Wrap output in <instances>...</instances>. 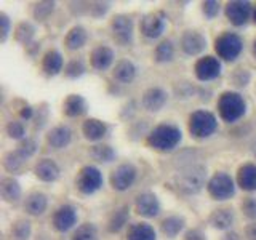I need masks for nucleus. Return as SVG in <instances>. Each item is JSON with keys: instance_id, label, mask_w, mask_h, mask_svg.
<instances>
[{"instance_id": "obj_1", "label": "nucleus", "mask_w": 256, "mask_h": 240, "mask_svg": "<svg viewBox=\"0 0 256 240\" xmlns=\"http://www.w3.org/2000/svg\"><path fill=\"white\" fill-rule=\"evenodd\" d=\"M206 166L194 164L180 168L173 178L174 189L182 196H196L206 186Z\"/></svg>"}, {"instance_id": "obj_2", "label": "nucleus", "mask_w": 256, "mask_h": 240, "mask_svg": "<svg viewBox=\"0 0 256 240\" xmlns=\"http://www.w3.org/2000/svg\"><path fill=\"white\" fill-rule=\"evenodd\" d=\"M181 141H182V133L173 124H160L154 126L146 138L148 146L160 152L174 150L180 146Z\"/></svg>"}, {"instance_id": "obj_3", "label": "nucleus", "mask_w": 256, "mask_h": 240, "mask_svg": "<svg viewBox=\"0 0 256 240\" xmlns=\"http://www.w3.org/2000/svg\"><path fill=\"white\" fill-rule=\"evenodd\" d=\"M216 108L220 117L228 124H236L246 114V101L237 92H224L220 96Z\"/></svg>"}, {"instance_id": "obj_4", "label": "nucleus", "mask_w": 256, "mask_h": 240, "mask_svg": "<svg viewBox=\"0 0 256 240\" xmlns=\"http://www.w3.org/2000/svg\"><path fill=\"white\" fill-rule=\"evenodd\" d=\"M218 130V120L210 110H196L189 116V133L196 140H206Z\"/></svg>"}, {"instance_id": "obj_5", "label": "nucleus", "mask_w": 256, "mask_h": 240, "mask_svg": "<svg viewBox=\"0 0 256 240\" xmlns=\"http://www.w3.org/2000/svg\"><path fill=\"white\" fill-rule=\"evenodd\" d=\"M214 52L224 61H236L244 52V40L236 32H224L214 40Z\"/></svg>"}, {"instance_id": "obj_6", "label": "nucleus", "mask_w": 256, "mask_h": 240, "mask_svg": "<svg viewBox=\"0 0 256 240\" xmlns=\"http://www.w3.org/2000/svg\"><path fill=\"white\" fill-rule=\"evenodd\" d=\"M102 173L100 172V168L93 165L82 166L76 176V189L84 196H93L102 188Z\"/></svg>"}, {"instance_id": "obj_7", "label": "nucleus", "mask_w": 256, "mask_h": 240, "mask_svg": "<svg viewBox=\"0 0 256 240\" xmlns=\"http://www.w3.org/2000/svg\"><path fill=\"white\" fill-rule=\"evenodd\" d=\"M206 190L214 200H228L236 194V181L226 172H216L206 182Z\"/></svg>"}, {"instance_id": "obj_8", "label": "nucleus", "mask_w": 256, "mask_h": 240, "mask_svg": "<svg viewBox=\"0 0 256 240\" xmlns=\"http://www.w3.org/2000/svg\"><path fill=\"white\" fill-rule=\"evenodd\" d=\"M110 34L120 46H130L134 38V22L128 14H116L110 20Z\"/></svg>"}, {"instance_id": "obj_9", "label": "nucleus", "mask_w": 256, "mask_h": 240, "mask_svg": "<svg viewBox=\"0 0 256 240\" xmlns=\"http://www.w3.org/2000/svg\"><path fill=\"white\" fill-rule=\"evenodd\" d=\"M136 180H138V168L130 162L120 164L118 166H116V170L110 173L109 178L112 189L118 192H125L128 189H132Z\"/></svg>"}, {"instance_id": "obj_10", "label": "nucleus", "mask_w": 256, "mask_h": 240, "mask_svg": "<svg viewBox=\"0 0 256 240\" xmlns=\"http://www.w3.org/2000/svg\"><path fill=\"white\" fill-rule=\"evenodd\" d=\"M77 221H78L77 208L70 204L60 205L52 214V226L56 232H61V234L74 229L77 226Z\"/></svg>"}, {"instance_id": "obj_11", "label": "nucleus", "mask_w": 256, "mask_h": 240, "mask_svg": "<svg viewBox=\"0 0 256 240\" xmlns=\"http://www.w3.org/2000/svg\"><path fill=\"white\" fill-rule=\"evenodd\" d=\"M166 29V14L164 12H154L142 16L140 22V32L150 40H156L162 37V34Z\"/></svg>"}, {"instance_id": "obj_12", "label": "nucleus", "mask_w": 256, "mask_h": 240, "mask_svg": "<svg viewBox=\"0 0 256 240\" xmlns=\"http://www.w3.org/2000/svg\"><path fill=\"white\" fill-rule=\"evenodd\" d=\"M134 210L140 216L146 220H152L157 218L162 212V205H160V200L157 198V196L154 192H141V194L136 196L134 198Z\"/></svg>"}, {"instance_id": "obj_13", "label": "nucleus", "mask_w": 256, "mask_h": 240, "mask_svg": "<svg viewBox=\"0 0 256 240\" xmlns=\"http://www.w3.org/2000/svg\"><path fill=\"white\" fill-rule=\"evenodd\" d=\"M253 10L250 2H244V0H234V2L226 4L224 8V13H226V18L234 24V26L240 28L245 26V24L253 18Z\"/></svg>"}, {"instance_id": "obj_14", "label": "nucleus", "mask_w": 256, "mask_h": 240, "mask_svg": "<svg viewBox=\"0 0 256 240\" xmlns=\"http://www.w3.org/2000/svg\"><path fill=\"white\" fill-rule=\"evenodd\" d=\"M196 77L200 82H212L218 78L222 72V64L216 56H202L194 66Z\"/></svg>"}, {"instance_id": "obj_15", "label": "nucleus", "mask_w": 256, "mask_h": 240, "mask_svg": "<svg viewBox=\"0 0 256 240\" xmlns=\"http://www.w3.org/2000/svg\"><path fill=\"white\" fill-rule=\"evenodd\" d=\"M180 48L188 56H198L205 52L206 38L198 30H184L180 38Z\"/></svg>"}, {"instance_id": "obj_16", "label": "nucleus", "mask_w": 256, "mask_h": 240, "mask_svg": "<svg viewBox=\"0 0 256 240\" xmlns=\"http://www.w3.org/2000/svg\"><path fill=\"white\" fill-rule=\"evenodd\" d=\"M168 102V93L162 86H150L141 96V106L148 112H160Z\"/></svg>"}, {"instance_id": "obj_17", "label": "nucleus", "mask_w": 256, "mask_h": 240, "mask_svg": "<svg viewBox=\"0 0 256 240\" xmlns=\"http://www.w3.org/2000/svg\"><path fill=\"white\" fill-rule=\"evenodd\" d=\"M114 60H116V53L108 45L94 46L90 53V66L98 72L108 70L114 64Z\"/></svg>"}, {"instance_id": "obj_18", "label": "nucleus", "mask_w": 256, "mask_h": 240, "mask_svg": "<svg viewBox=\"0 0 256 240\" xmlns=\"http://www.w3.org/2000/svg\"><path fill=\"white\" fill-rule=\"evenodd\" d=\"M34 174L44 182H54L60 180L61 168L53 158L45 157V158L37 160V164L34 166Z\"/></svg>"}, {"instance_id": "obj_19", "label": "nucleus", "mask_w": 256, "mask_h": 240, "mask_svg": "<svg viewBox=\"0 0 256 240\" xmlns=\"http://www.w3.org/2000/svg\"><path fill=\"white\" fill-rule=\"evenodd\" d=\"M109 125L100 118H86L82 124V134L84 138L92 142H100L108 136Z\"/></svg>"}, {"instance_id": "obj_20", "label": "nucleus", "mask_w": 256, "mask_h": 240, "mask_svg": "<svg viewBox=\"0 0 256 240\" xmlns=\"http://www.w3.org/2000/svg\"><path fill=\"white\" fill-rule=\"evenodd\" d=\"M72 141V130L68 125H56L46 133V144L54 150L66 149Z\"/></svg>"}, {"instance_id": "obj_21", "label": "nucleus", "mask_w": 256, "mask_h": 240, "mask_svg": "<svg viewBox=\"0 0 256 240\" xmlns=\"http://www.w3.org/2000/svg\"><path fill=\"white\" fill-rule=\"evenodd\" d=\"M138 74V68L130 60H120L116 62L114 69H112V78L118 82L120 85H130L136 78Z\"/></svg>"}, {"instance_id": "obj_22", "label": "nucleus", "mask_w": 256, "mask_h": 240, "mask_svg": "<svg viewBox=\"0 0 256 240\" xmlns=\"http://www.w3.org/2000/svg\"><path fill=\"white\" fill-rule=\"evenodd\" d=\"M22 206H24V212L30 216H42L48 208V197L44 192H38V190L29 192L26 198H24Z\"/></svg>"}, {"instance_id": "obj_23", "label": "nucleus", "mask_w": 256, "mask_h": 240, "mask_svg": "<svg viewBox=\"0 0 256 240\" xmlns=\"http://www.w3.org/2000/svg\"><path fill=\"white\" fill-rule=\"evenodd\" d=\"M237 186L246 192H256V164H244L237 170Z\"/></svg>"}, {"instance_id": "obj_24", "label": "nucleus", "mask_w": 256, "mask_h": 240, "mask_svg": "<svg viewBox=\"0 0 256 240\" xmlns=\"http://www.w3.org/2000/svg\"><path fill=\"white\" fill-rule=\"evenodd\" d=\"M88 104L84 96L80 94H69L66 100L62 101V114L70 118H77L86 114Z\"/></svg>"}, {"instance_id": "obj_25", "label": "nucleus", "mask_w": 256, "mask_h": 240, "mask_svg": "<svg viewBox=\"0 0 256 240\" xmlns=\"http://www.w3.org/2000/svg\"><path fill=\"white\" fill-rule=\"evenodd\" d=\"M234 221L236 214L232 212V208H216V210L212 212L210 218H208V222L218 230H229L234 226Z\"/></svg>"}, {"instance_id": "obj_26", "label": "nucleus", "mask_w": 256, "mask_h": 240, "mask_svg": "<svg viewBox=\"0 0 256 240\" xmlns=\"http://www.w3.org/2000/svg\"><path fill=\"white\" fill-rule=\"evenodd\" d=\"M0 196L8 204H16L20 202V198L22 196V190L20 182L16 181L13 176H5L0 181Z\"/></svg>"}, {"instance_id": "obj_27", "label": "nucleus", "mask_w": 256, "mask_h": 240, "mask_svg": "<svg viewBox=\"0 0 256 240\" xmlns=\"http://www.w3.org/2000/svg\"><path fill=\"white\" fill-rule=\"evenodd\" d=\"M128 220H130V206L122 205L116 208L108 220V230L112 232V234H117V232H120L126 226Z\"/></svg>"}, {"instance_id": "obj_28", "label": "nucleus", "mask_w": 256, "mask_h": 240, "mask_svg": "<svg viewBox=\"0 0 256 240\" xmlns=\"http://www.w3.org/2000/svg\"><path fill=\"white\" fill-rule=\"evenodd\" d=\"M184 228H186V220L178 214L166 216V218L160 222V230H162V234L168 238L178 237L184 230Z\"/></svg>"}, {"instance_id": "obj_29", "label": "nucleus", "mask_w": 256, "mask_h": 240, "mask_svg": "<svg viewBox=\"0 0 256 240\" xmlns=\"http://www.w3.org/2000/svg\"><path fill=\"white\" fill-rule=\"evenodd\" d=\"M66 68L64 66V60H62V54L58 50H50L46 52L44 60H42V69L46 76H58L60 72Z\"/></svg>"}, {"instance_id": "obj_30", "label": "nucleus", "mask_w": 256, "mask_h": 240, "mask_svg": "<svg viewBox=\"0 0 256 240\" xmlns=\"http://www.w3.org/2000/svg\"><path fill=\"white\" fill-rule=\"evenodd\" d=\"M126 240H157L156 229L148 222H134L128 226Z\"/></svg>"}, {"instance_id": "obj_31", "label": "nucleus", "mask_w": 256, "mask_h": 240, "mask_svg": "<svg viewBox=\"0 0 256 240\" xmlns=\"http://www.w3.org/2000/svg\"><path fill=\"white\" fill-rule=\"evenodd\" d=\"M86 42H88V32L84 26H74L68 32L66 38H64V45H66V48L70 52L84 48Z\"/></svg>"}, {"instance_id": "obj_32", "label": "nucleus", "mask_w": 256, "mask_h": 240, "mask_svg": "<svg viewBox=\"0 0 256 240\" xmlns=\"http://www.w3.org/2000/svg\"><path fill=\"white\" fill-rule=\"evenodd\" d=\"M28 157H24L18 149L14 150H10L6 152L4 156V168L8 172V173H20L24 166L28 164Z\"/></svg>"}, {"instance_id": "obj_33", "label": "nucleus", "mask_w": 256, "mask_h": 240, "mask_svg": "<svg viewBox=\"0 0 256 240\" xmlns=\"http://www.w3.org/2000/svg\"><path fill=\"white\" fill-rule=\"evenodd\" d=\"M88 154H90L93 160H96V162H100V164H110V162H114L117 157V152L112 149L109 144H101V142L92 146L90 150H88Z\"/></svg>"}, {"instance_id": "obj_34", "label": "nucleus", "mask_w": 256, "mask_h": 240, "mask_svg": "<svg viewBox=\"0 0 256 240\" xmlns=\"http://www.w3.org/2000/svg\"><path fill=\"white\" fill-rule=\"evenodd\" d=\"M174 58V44L172 40H162L154 50V60L160 64L172 62Z\"/></svg>"}, {"instance_id": "obj_35", "label": "nucleus", "mask_w": 256, "mask_h": 240, "mask_svg": "<svg viewBox=\"0 0 256 240\" xmlns=\"http://www.w3.org/2000/svg\"><path fill=\"white\" fill-rule=\"evenodd\" d=\"M36 36V28L34 24H30L29 21L20 22L14 29V40L22 45H29L32 42V38Z\"/></svg>"}, {"instance_id": "obj_36", "label": "nucleus", "mask_w": 256, "mask_h": 240, "mask_svg": "<svg viewBox=\"0 0 256 240\" xmlns=\"http://www.w3.org/2000/svg\"><path fill=\"white\" fill-rule=\"evenodd\" d=\"M72 240H98V228L93 222L80 224L72 234Z\"/></svg>"}, {"instance_id": "obj_37", "label": "nucleus", "mask_w": 256, "mask_h": 240, "mask_svg": "<svg viewBox=\"0 0 256 240\" xmlns=\"http://www.w3.org/2000/svg\"><path fill=\"white\" fill-rule=\"evenodd\" d=\"M32 234V224L28 220H18L12 226L13 240H29Z\"/></svg>"}, {"instance_id": "obj_38", "label": "nucleus", "mask_w": 256, "mask_h": 240, "mask_svg": "<svg viewBox=\"0 0 256 240\" xmlns=\"http://www.w3.org/2000/svg\"><path fill=\"white\" fill-rule=\"evenodd\" d=\"M85 72H86V66H85L84 60H80V58L70 60L66 64V68H64V76L68 78H80Z\"/></svg>"}, {"instance_id": "obj_39", "label": "nucleus", "mask_w": 256, "mask_h": 240, "mask_svg": "<svg viewBox=\"0 0 256 240\" xmlns=\"http://www.w3.org/2000/svg\"><path fill=\"white\" fill-rule=\"evenodd\" d=\"M5 132L12 140H16V141L26 140V126H24V124L20 122V120H10L5 126Z\"/></svg>"}, {"instance_id": "obj_40", "label": "nucleus", "mask_w": 256, "mask_h": 240, "mask_svg": "<svg viewBox=\"0 0 256 240\" xmlns=\"http://www.w3.org/2000/svg\"><path fill=\"white\" fill-rule=\"evenodd\" d=\"M229 80H230V84L234 85V86H237V88H245L248 84H250V80H252V72L248 70V69L238 68V69H236L229 76Z\"/></svg>"}, {"instance_id": "obj_41", "label": "nucleus", "mask_w": 256, "mask_h": 240, "mask_svg": "<svg viewBox=\"0 0 256 240\" xmlns=\"http://www.w3.org/2000/svg\"><path fill=\"white\" fill-rule=\"evenodd\" d=\"M54 6H56L54 2H40V4H37L34 6V12H32V14H34V18L37 21H45L48 16L54 12Z\"/></svg>"}, {"instance_id": "obj_42", "label": "nucleus", "mask_w": 256, "mask_h": 240, "mask_svg": "<svg viewBox=\"0 0 256 240\" xmlns=\"http://www.w3.org/2000/svg\"><path fill=\"white\" fill-rule=\"evenodd\" d=\"M240 208H242V213L248 220H252L253 222L256 221V197L244 198L242 204H240Z\"/></svg>"}, {"instance_id": "obj_43", "label": "nucleus", "mask_w": 256, "mask_h": 240, "mask_svg": "<svg viewBox=\"0 0 256 240\" xmlns=\"http://www.w3.org/2000/svg\"><path fill=\"white\" fill-rule=\"evenodd\" d=\"M202 12L205 14V18L214 20L221 12V4L220 2H213V0H208V2L202 4Z\"/></svg>"}, {"instance_id": "obj_44", "label": "nucleus", "mask_w": 256, "mask_h": 240, "mask_svg": "<svg viewBox=\"0 0 256 240\" xmlns=\"http://www.w3.org/2000/svg\"><path fill=\"white\" fill-rule=\"evenodd\" d=\"M37 148H38V146H37V142H36L34 140H29V138H26L24 141H21V142H20V146L16 148V149H18V150L21 152V154H22L24 157L30 158V157L34 156L36 152H37Z\"/></svg>"}, {"instance_id": "obj_45", "label": "nucleus", "mask_w": 256, "mask_h": 240, "mask_svg": "<svg viewBox=\"0 0 256 240\" xmlns=\"http://www.w3.org/2000/svg\"><path fill=\"white\" fill-rule=\"evenodd\" d=\"M108 10H109V4H102V2L90 4V6H88V12H90L94 18H100V16L106 14Z\"/></svg>"}, {"instance_id": "obj_46", "label": "nucleus", "mask_w": 256, "mask_h": 240, "mask_svg": "<svg viewBox=\"0 0 256 240\" xmlns=\"http://www.w3.org/2000/svg\"><path fill=\"white\" fill-rule=\"evenodd\" d=\"M10 18H8L6 13H0V26H2V42L5 44L6 38H8V34H10Z\"/></svg>"}, {"instance_id": "obj_47", "label": "nucleus", "mask_w": 256, "mask_h": 240, "mask_svg": "<svg viewBox=\"0 0 256 240\" xmlns=\"http://www.w3.org/2000/svg\"><path fill=\"white\" fill-rule=\"evenodd\" d=\"M184 240H206V234L202 229H189L184 234Z\"/></svg>"}, {"instance_id": "obj_48", "label": "nucleus", "mask_w": 256, "mask_h": 240, "mask_svg": "<svg viewBox=\"0 0 256 240\" xmlns=\"http://www.w3.org/2000/svg\"><path fill=\"white\" fill-rule=\"evenodd\" d=\"M244 234H245L246 240H256V221L248 224V226L245 228V230H244Z\"/></svg>"}, {"instance_id": "obj_49", "label": "nucleus", "mask_w": 256, "mask_h": 240, "mask_svg": "<svg viewBox=\"0 0 256 240\" xmlns=\"http://www.w3.org/2000/svg\"><path fill=\"white\" fill-rule=\"evenodd\" d=\"M20 117H21L22 120H29V118H32V117H34V109H32L30 106H24V108H21V110H20Z\"/></svg>"}, {"instance_id": "obj_50", "label": "nucleus", "mask_w": 256, "mask_h": 240, "mask_svg": "<svg viewBox=\"0 0 256 240\" xmlns=\"http://www.w3.org/2000/svg\"><path fill=\"white\" fill-rule=\"evenodd\" d=\"M222 240H238V236H237V234H234V232H229V234L224 236V238H222Z\"/></svg>"}, {"instance_id": "obj_51", "label": "nucleus", "mask_w": 256, "mask_h": 240, "mask_svg": "<svg viewBox=\"0 0 256 240\" xmlns=\"http://www.w3.org/2000/svg\"><path fill=\"white\" fill-rule=\"evenodd\" d=\"M252 152H253V156L256 157V140L252 142Z\"/></svg>"}, {"instance_id": "obj_52", "label": "nucleus", "mask_w": 256, "mask_h": 240, "mask_svg": "<svg viewBox=\"0 0 256 240\" xmlns=\"http://www.w3.org/2000/svg\"><path fill=\"white\" fill-rule=\"evenodd\" d=\"M253 54H254V58H256V40L253 42Z\"/></svg>"}, {"instance_id": "obj_53", "label": "nucleus", "mask_w": 256, "mask_h": 240, "mask_svg": "<svg viewBox=\"0 0 256 240\" xmlns=\"http://www.w3.org/2000/svg\"><path fill=\"white\" fill-rule=\"evenodd\" d=\"M253 21L256 22V6H254V10H253Z\"/></svg>"}]
</instances>
